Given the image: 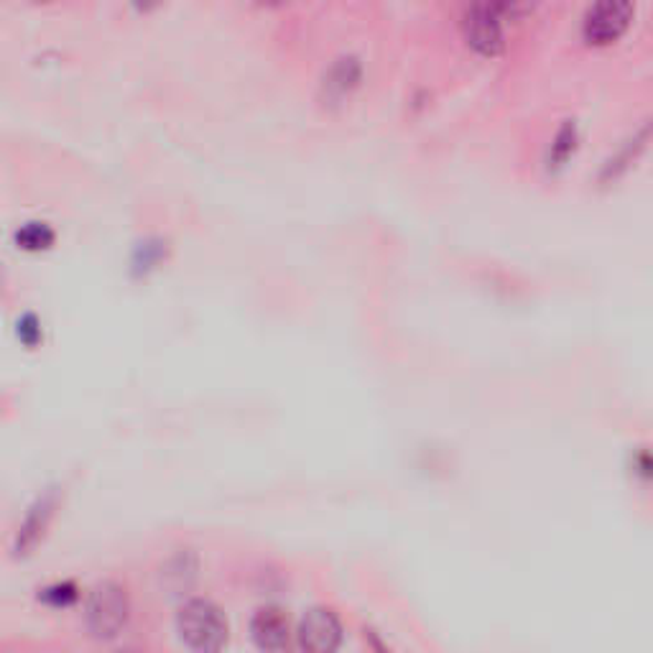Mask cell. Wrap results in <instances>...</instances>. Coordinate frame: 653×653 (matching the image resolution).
<instances>
[{"mask_svg": "<svg viewBox=\"0 0 653 653\" xmlns=\"http://www.w3.org/2000/svg\"><path fill=\"white\" fill-rule=\"evenodd\" d=\"M176 633L186 649L212 653L227 643V620L215 602L197 598L179 608Z\"/></svg>", "mask_w": 653, "mask_h": 653, "instance_id": "6da1fadb", "label": "cell"}, {"mask_svg": "<svg viewBox=\"0 0 653 653\" xmlns=\"http://www.w3.org/2000/svg\"><path fill=\"white\" fill-rule=\"evenodd\" d=\"M130 602L118 582H100L87 595L85 623L97 641H113L126 631Z\"/></svg>", "mask_w": 653, "mask_h": 653, "instance_id": "7a4b0ae2", "label": "cell"}, {"mask_svg": "<svg viewBox=\"0 0 653 653\" xmlns=\"http://www.w3.org/2000/svg\"><path fill=\"white\" fill-rule=\"evenodd\" d=\"M635 21L633 0H592L582 19V39L587 46L606 49L618 44Z\"/></svg>", "mask_w": 653, "mask_h": 653, "instance_id": "3957f363", "label": "cell"}, {"mask_svg": "<svg viewBox=\"0 0 653 653\" xmlns=\"http://www.w3.org/2000/svg\"><path fill=\"white\" fill-rule=\"evenodd\" d=\"M503 21L505 19L497 13L493 0H480V3L472 6L462 21V34L472 52L488 56V60L501 56L505 49Z\"/></svg>", "mask_w": 653, "mask_h": 653, "instance_id": "277c9868", "label": "cell"}, {"mask_svg": "<svg viewBox=\"0 0 653 653\" xmlns=\"http://www.w3.org/2000/svg\"><path fill=\"white\" fill-rule=\"evenodd\" d=\"M297 643L301 651L312 653H330L338 651L342 643V623L338 612L330 608H312L307 615L299 620L297 628Z\"/></svg>", "mask_w": 653, "mask_h": 653, "instance_id": "5b68a950", "label": "cell"}, {"mask_svg": "<svg viewBox=\"0 0 653 653\" xmlns=\"http://www.w3.org/2000/svg\"><path fill=\"white\" fill-rule=\"evenodd\" d=\"M250 639L260 651H283L291 641V623L283 608L266 606L250 618Z\"/></svg>", "mask_w": 653, "mask_h": 653, "instance_id": "8992f818", "label": "cell"}, {"mask_svg": "<svg viewBox=\"0 0 653 653\" xmlns=\"http://www.w3.org/2000/svg\"><path fill=\"white\" fill-rule=\"evenodd\" d=\"M363 79V64L357 56H340L332 62V67L322 77V103L324 105H340L345 97H350L361 87Z\"/></svg>", "mask_w": 653, "mask_h": 653, "instance_id": "52a82bcc", "label": "cell"}, {"mask_svg": "<svg viewBox=\"0 0 653 653\" xmlns=\"http://www.w3.org/2000/svg\"><path fill=\"white\" fill-rule=\"evenodd\" d=\"M54 509H56L54 490H49V493L41 495L39 501L31 505L26 518H23V524L19 528V536H15V544H13L15 557H26V554L36 549V544L44 538L49 524H52Z\"/></svg>", "mask_w": 653, "mask_h": 653, "instance_id": "ba28073f", "label": "cell"}, {"mask_svg": "<svg viewBox=\"0 0 653 653\" xmlns=\"http://www.w3.org/2000/svg\"><path fill=\"white\" fill-rule=\"evenodd\" d=\"M649 143H653V118L643 122V126L635 130L623 146H620L615 157L602 167V182H615V179L623 176L628 169L635 167V161L646 153Z\"/></svg>", "mask_w": 653, "mask_h": 653, "instance_id": "9c48e42d", "label": "cell"}, {"mask_svg": "<svg viewBox=\"0 0 653 653\" xmlns=\"http://www.w3.org/2000/svg\"><path fill=\"white\" fill-rule=\"evenodd\" d=\"M54 238L56 235L46 223H26L19 233H15V245H19L21 250L41 253V250L52 248Z\"/></svg>", "mask_w": 653, "mask_h": 653, "instance_id": "30bf717a", "label": "cell"}, {"mask_svg": "<svg viewBox=\"0 0 653 653\" xmlns=\"http://www.w3.org/2000/svg\"><path fill=\"white\" fill-rule=\"evenodd\" d=\"M577 141H579L577 126H575V122H571V120H567L565 126L559 128V133H557V138H554V143H552V151H549V167H552V169L565 167V163H567L571 157H575Z\"/></svg>", "mask_w": 653, "mask_h": 653, "instance_id": "8fae6325", "label": "cell"}, {"mask_svg": "<svg viewBox=\"0 0 653 653\" xmlns=\"http://www.w3.org/2000/svg\"><path fill=\"white\" fill-rule=\"evenodd\" d=\"M39 600L46 602L49 608H69L79 600V592L72 582H56L52 587H46V590L39 595Z\"/></svg>", "mask_w": 653, "mask_h": 653, "instance_id": "7c38bea8", "label": "cell"}, {"mask_svg": "<svg viewBox=\"0 0 653 653\" xmlns=\"http://www.w3.org/2000/svg\"><path fill=\"white\" fill-rule=\"evenodd\" d=\"M163 256H167V248H161L159 240L157 243H146L136 250V268H143V271H149V268L161 264Z\"/></svg>", "mask_w": 653, "mask_h": 653, "instance_id": "4fadbf2b", "label": "cell"}, {"mask_svg": "<svg viewBox=\"0 0 653 653\" xmlns=\"http://www.w3.org/2000/svg\"><path fill=\"white\" fill-rule=\"evenodd\" d=\"M15 332H19V340L26 347H36L41 338H44V334H41V322L36 320L34 314H23L19 320V330Z\"/></svg>", "mask_w": 653, "mask_h": 653, "instance_id": "5bb4252c", "label": "cell"}, {"mask_svg": "<svg viewBox=\"0 0 653 653\" xmlns=\"http://www.w3.org/2000/svg\"><path fill=\"white\" fill-rule=\"evenodd\" d=\"M161 3V0H133V6L138 8V11H153V8H157Z\"/></svg>", "mask_w": 653, "mask_h": 653, "instance_id": "9a60e30c", "label": "cell"}, {"mask_svg": "<svg viewBox=\"0 0 653 653\" xmlns=\"http://www.w3.org/2000/svg\"><path fill=\"white\" fill-rule=\"evenodd\" d=\"M258 3H264V6H279V3H283V0H258Z\"/></svg>", "mask_w": 653, "mask_h": 653, "instance_id": "2e32d148", "label": "cell"}, {"mask_svg": "<svg viewBox=\"0 0 653 653\" xmlns=\"http://www.w3.org/2000/svg\"><path fill=\"white\" fill-rule=\"evenodd\" d=\"M34 3H46V0H34Z\"/></svg>", "mask_w": 653, "mask_h": 653, "instance_id": "e0dca14e", "label": "cell"}]
</instances>
